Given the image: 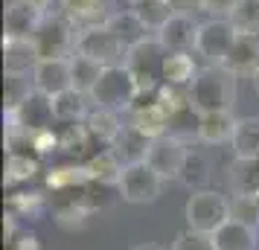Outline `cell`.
Segmentation results:
<instances>
[{
  "label": "cell",
  "instance_id": "603a6c76",
  "mask_svg": "<svg viewBox=\"0 0 259 250\" xmlns=\"http://www.w3.org/2000/svg\"><path fill=\"white\" fill-rule=\"evenodd\" d=\"M84 128L91 134V140L99 145H111L117 140V134L122 131V122H119L117 111H108V108H94L88 117H84Z\"/></svg>",
  "mask_w": 259,
  "mask_h": 250
},
{
  "label": "cell",
  "instance_id": "ee69618b",
  "mask_svg": "<svg viewBox=\"0 0 259 250\" xmlns=\"http://www.w3.org/2000/svg\"><path fill=\"white\" fill-rule=\"evenodd\" d=\"M21 3H26V6H32L44 15H50V6H53V0H21Z\"/></svg>",
  "mask_w": 259,
  "mask_h": 250
},
{
  "label": "cell",
  "instance_id": "8fae6325",
  "mask_svg": "<svg viewBox=\"0 0 259 250\" xmlns=\"http://www.w3.org/2000/svg\"><path fill=\"white\" fill-rule=\"evenodd\" d=\"M59 12L70 21L79 32L91 26H105L117 12L114 0H59Z\"/></svg>",
  "mask_w": 259,
  "mask_h": 250
},
{
  "label": "cell",
  "instance_id": "30bf717a",
  "mask_svg": "<svg viewBox=\"0 0 259 250\" xmlns=\"http://www.w3.org/2000/svg\"><path fill=\"white\" fill-rule=\"evenodd\" d=\"M187 155H189L187 143H181L175 137L163 134V137L152 140V148H149L146 163H149L163 180H178L181 178V169L187 163Z\"/></svg>",
  "mask_w": 259,
  "mask_h": 250
},
{
  "label": "cell",
  "instance_id": "7dc6e473",
  "mask_svg": "<svg viewBox=\"0 0 259 250\" xmlns=\"http://www.w3.org/2000/svg\"><path fill=\"white\" fill-rule=\"evenodd\" d=\"M125 3H128V6H140L143 0H125Z\"/></svg>",
  "mask_w": 259,
  "mask_h": 250
},
{
  "label": "cell",
  "instance_id": "484cf974",
  "mask_svg": "<svg viewBox=\"0 0 259 250\" xmlns=\"http://www.w3.org/2000/svg\"><path fill=\"white\" fill-rule=\"evenodd\" d=\"M210 178H212L210 157L204 155V152H192V148H189L187 163H184V169H181V178L178 180H181L189 192H198V189H207Z\"/></svg>",
  "mask_w": 259,
  "mask_h": 250
},
{
  "label": "cell",
  "instance_id": "60d3db41",
  "mask_svg": "<svg viewBox=\"0 0 259 250\" xmlns=\"http://www.w3.org/2000/svg\"><path fill=\"white\" fill-rule=\"evenodd\" d=\"M56 148H61V140H59L56 128H44V131L32 134V155L44 157V155H53Z\"/></svg>",
  "mask_w": 259,
  "mask_h": 250
},
{
  "label": "cell",
  "instance_id": "e0dca14e",
  "mask_svg": "<svg viewBox=\"0 0 259 250\" xmlns=\"http://www.w3.org/2000/svg\"><path fill=\"white\" fill-rule=\"evenodd\" d=\"M227 186L233 198H259V157H233L227 166Z\"/></svg>",
  "mask_w": 259,
  "mask_h": 250
},
{
  "label": "cell",
  "instance_id": "ffe728a7",
  "mask_svg": "<svg viewBox=\"0 0 259 250\" xmlns=\"http://www.w3.org/2000/svg\"><path fill=\"white\" fill-rule=\"evenodd\" d=\"M215 247L219 250H256L259 247V233L256 227L245 224V221H239V218H230L224 227L215 230Z\"/></svg>",
  "mask_w": 259,
  "mask_h": 250
},
{
  "label": "cell",
  "instance_id": "7a4b0ae2",
  "mask_svg": "<svg viewBox=\"0 0 259 250\" xmlns=\"http://www.w3.org/2000/svg\"><path fill=\"white\" fill-rule=\"evenodd\" d=\"M137 99H140V87H137V82H134V76L125 64L105 67L99 82L91 90V102L96 108H108V111H117V114L131 111Z\"/></svg>",
  "mask_w": 259,
  "mask_h": 250
},
{
  "label": "cell",
  "instance_id": "3957f363",
  "mask_svg": "<svg viewBox=\"0 0 259 250\" xmlns=\"http://www.w3.org/2000/svg\"><path fill=\"white\" fill-rule=\"evenodd\" d=\"M163 44L157 38H143L140 44L128 47L125 53V67L131 70L134 82L140 87V93H157V87L163 84V64H166Z\"/></svg>",
  "mask_w": 259,
  "mask_h": 250
},
{
  "label": "cell",
  "instance_id": "5b68a950",
  "mask_svg": "<svg viewBox=\"0 0 259 250\" xmlns=\"http://www.w3.org/2000/svg\"><path fill=\"white\" fill-rule=\"evenodd\" d=\"M76 41H79V29L61 12L44 15V21L38 24L35 35H32L38 59H70L76 53Z\"/></svg>",
  "mask_w": 259,
  "mask_h": 250
},
{
  "label": "cell",
  "instance_id": "2e32d148",
  "mask_svg": "<svg viewBox=\"0 0 259 250\" xmlns=\"http://www.w3.org/2000/svg\"><path fill=\"white\" fill-rule=\"evenodd\" d=\"M224 67L233 73L236 79H250L259 70V35L256 32H239L230 56Z\"/></svg>",
  "mask_w": 259,
  "mask_h": 250
},
{
  "label": "cell",
  "instance_id": "4dcf8cb0",
  "mask_svg": "<svg viewBox=\"0 0 259 250\" xmlns=\"http://www.w3.org/2000/svg\"><path fill=\"white\" fill-rule=\"evenodd\" d=\"M102 64L94 59H88V56H82V53H73L70 56V73H73V87L76 90H82V93L91 96V90H94V84L99 82V76H102Z\"/></svg>",
  "mask_w": 259,
  "mask_h": 250
},
{
  "label": "cell",
  "instance_id": "836d02e7",
  "mask_svg": "<svg viewBox=\"0 0 259 250\" xmlns=\"http://www.w3.org/2000/svg\"><path fill=\"white\" fill-rule=\"evenodd\" d=\"M32 76H18V73H6L3 76V111H12L32 93Z\"/></svg>",
  "mask_w": 259,
  "mask_h": 250
},
{
  "label": "cell",
  "instance_id": "d6a6232c",
  "mask_svg": "<svg viewBox=\"0 0 259 250\" xmlns=\"http://www.w3.org/2000/svg\"><path fill=\"white\" fill-rule=\"evenodd\" d=\"M131 9L137 12V18L143 21V26H146L149 32H160L163 24L175 15V6H169L163 0H143L140 6H131Z\"/></svg>",
  "mask_w": 259,
  "mask_h": 250
},
{
  "label": "cell",
  "instance_id": "b9f144b4",
  "mask_svg": "<svg viewBox=\"0 0 259 250\" xmlns=\"http://www.w3.org/2000/svg\"><path fill=\"white\" fill-rule=\"evenodd\" d=\"M239 0H201V12H210L215 18H227L233 12V6Z\"/></svg>",
  "mask_w": 259,
  "mask_h": 250
},
{
  "label": "cell",
  "instance_id": "ab89813d",
  "mask_svg": "<svg viewBox=\"0 0 259 250\" xmlns=\"http://www.w3.org/2000/svg\"><path fill=\"white\" fill-rule=\"evenodd\" d=\"M230 218H239L245 224H259V198H233L230 201Z\"/></svg>",
  "mask_w": 259,
  "mask_h": 250
},
{
  "label": "cell",
  "instance_id": "cb8c5ba5",
  "mask_svg": "<svg viewBox=\"0 0 259 250\" xmlns=\"http://www.w3.org/2000/svg\"><path fill=\"white\" fill-rule=\"evenodd\" d=\"M88 102H91V96L82 93V90H76V87H70V90H64V93L53 96V114H56V122H84V117L91 114V108H88Z\"/></svg>",
  "mask_w": 259,
  "mask_h": 250
},
{
  "label": "cell",
  "instance_id": "8992f818",
  "mask_svg": "<svg viewBox=\"0 0 259 250\" xmlns=\"http://www.w3.org/2000/svg\"><path fill=\"white\" fill-rule=\"evenodd\" d=\"M236 38H239V29L230 24V18H210L198 26L195 56H201L207 64H224Z\"/></svg>",
  "mask_w": 259,
  "mask_h": 250
},
{
  "label": "cell",
  "instance_id": "8d00e7d4",
  "mask_svg": "<svg viewBox=\"0 0 259 250\" xmlns=\"http://www.w3.org/2000/svg\"><path fill=\"white\" fill-rule=\"evenodd\" d=\"M9 213H15L18 218H32L44 213V198L41 192H15L9 195Z\"/></svg>",
  "mask_w": 259,
  "mask_h": 250
},
{
  "label": "cell",
  "instance_id": "e575fe53",
  "mask_svg": "<svg viewBox=\"0 0 259 250\" xmlns=\"http://www.w3.org/2000/svg\"><path fill=\"white\" fill-rule=\"evenodd\" d=\"M157 102H160L169 114L184 111V108L192 105V87H189V84H169V82H163L160 87H157Z\"/></svg>",
  "mask_w": 259,
  "mask_h": 250
},
{
  "label": "cell",
  "instance_id": "7bdbcfd3",
  "mask_svg": "<svg viewBox=\"0 0 259 250\" xmlns=\"http://www.w3.org/2000/svg\"><path fill=\"white\" fill-rule=\"evenodd\" d=\"M9 250H41V238L35 233H18L9 241Z\"/></svg>",
  "mask_w": 259,
  "mask_h": 250
},
{
  "label": "cell",
  "instance_id": "f1b7e54d",
  "mask_svg": "<svg viewBox=\"0 0 259 250\" xmlns=\"http://www.w3.org/2000/svg\"><path fill=\"white\" fill-rule=\"evenodd\" d=\"M38 172H41L38 155H29V152H9L6 155V183L9 186L32 180Z\"/></svg>",
  "mask_w": 259,
  "mask_h": 250
},
{
  "label": "cell",
  "instance_id": "4fadbf2b",
  "mask_svg": "<svg viewBox=\"0 0 259 250\" xmlns=\"http://www.w3.org/2000/svg\"><path fill=\"white\" fill-rule=\"evenodd\" d=\"M198 21L189 12H175L163 24L160 32H154V38L163 44L166 53H195V38H198Z\"/></svg>",
  "mask_w": 259,
  "mask_h": 250
},
{
  "label": "cell",
  "instance_id": "6da1fadb",
  "mask_svg": "<svg viewBox=\"0 0 259 250\" xmlns=\"http://www.w3.org/2000/svg\"><path fill=\"white\" fill-rule=\"evenodd\" d=\"M192 105L201 114L210 111H233L236 102V76L224 64H204L192 79Z\"/></svg>",
  "mask_w": 259,
  "mask_h": 250
},
{
  "label": "cell",
  "instance_id": "4316f807",
  "mask_svg": "<svg viewBox=\"0 0 259 250\" xmlns=\"http://www.w3.org/2000/svg\"><path fill=\"white\" fill-rule=\"evenodd\" d=\"M47 186L53 192H76V189H84V186H91V178H88V169L82 166H56L47 172Z\"/></svg>",
  "mask_w": 259,
  "mask_h": 250
},
{
  "label": "cell",
  "instance_id": "1f68e13d",
  "mask_svg": "<svg viewBox=\"0 0 259 250\" xmlns=\"http://www.w3.org/2000/svg\"><path fill=\"white\" fill-rule=\"evenodd\" d=\"M198 125H201V111L195 105L175 111L169 117V137H175L181 143H198Z\"/></svg>",
  "mask_w": 259,
  "mask_h": 250
},
{
  "label": "cell",
  "instance_id": "d590c367",
  "mask_svg": "<svg viewBox=\"0 0 259 250\" xmlns=\"http://www.w3.org/2000/svg\"><path fill=\"white\" fill-rule=\"evenodd\" d=\"M227 18L239 32H256L259 35V0H239Z\"/></svg>",
  "mask_w": 259,
  "mask_h": 250
},
{
  "label": "cell",
  "instance_id": "bcb514c9",
  "mask_svg": "<svg viewBox=\"0 0 259 250\" xmlns=\"http://www.w3.org/2000/svg\"><path fill=\"white\" fill-rule=\"evenodd\" d=\"M131 250H163V247H157V244H137V247H131Z\"/></svg>",
  "mask_w": 259,
  "mask_h": 250
},
{
  "label": "cell",
  "instance_id": "9a60e30c",
  "mask_svg": "<svg viewBox=\"0 0 259 250\" xmlns=\"http://www.w3.org/2000/svg\"><path fill=\"white\" fill-rule=\"evenodd\" d=\"M44 21V12L26 6L21 0H9L3 12V41H24L35 35L38 24Z\"/></svg>",
  "mask_w": 259,
  "mask_h": 250
},
{
  "label": "cell",
  "instance_id": "44dd1931",
  "mask_svg": "<svg viewBox=\"0 0 259 250\" xmlns=\"http://www.w3.org/2000/svg\"><path fill=\"white\" fill-rule=\"evenodd\" d=\"M38 49L32 44V38L24 41H3V70L18 73V76H32L38 64Z\"/></svg>",
  "mask_w": 259,
  "mask_h": 250
},
{
  "label": "cell",
  "instance_id": "52a82bcc",
  "mask_svg": "<svg viewBox=\"0 0 259 250\" xmlns=\"http://www.w3.org/2000/svg\"><path fill=\"white\" fill-rule=\"evenodd\" d=\"M163 183L166 180L143 160V163H131L122 169L117 192L125 204H154L163 192Z\"/></svg>",
  "mask_w": 259,
  "mask_h": 250
},
{
  "label": "cell",
  "instance_id": "277c9868",
  "mask_svg": "<svg viewBox=\"0 0 259 250\" xmlns=\"http://www.w3.org/2000/svg\"><path fill=\"white\" fill-rule=\"evenodd\" d=\"M184 218H187L189 230L215 236V230L230 221V201L215 189H198L187 198Z\"/></svg>",
  "mask_w": 259,
  "mask_h": 250
},
{
  "label": "cell",
  "instance_id": "f6af8a7d",
  "mask_svg": "<svg viewBox=\"0 0 259 250\" xmlns=\"http://www.w3.org/2000/svg\"><path fill=\"white\" fill-rule=\"evenodd\" d=\"M250 87H253V93L259 96V70L253 73V76H250Z\"/></svg>",
  "mask_w": 259,
  "mask_h": 250
},
{
  "label": "cell",
  "instance_id": "d6986e66",
  "mask_svg": "<svg viewBox=\"0 0 259 250\" xmlns=\"http://www.w3.org/2000/svg\"><path fill=\"white\" fill-rule=\"evenodd\" d=\"M114 155L122 160V166H131V163H143L149 157V148H152V137H146L143 131H137L134 125H122V131L117 134V140L108 145Z\"/></svg>",
  "mask_w": 259,
  "mask_h": 250
},
{
  "label": "cell",
  "instance_id": "d4e9b609",
  "mask_svg": "<svg viewBox=\"0 0 259 250\" xmlns=\"http://www.w3.org/2000/svg\"><path fill=\"white\" fill-rule=\"evenodd\" d=\"M108 29L117 32L125 47H134V44H140L143 38H149V29L143 26V21L137 18L134 9H117L111 15V21H108Z\"/></svg>",
  "mask_w": 259,
  "mask_h": 250
},
{
  "label": "cell",
  "instance_id": "7402d4cb",
  "mask_svg": "<svg viewBox=\"0 0 259 250\" xmlns=\"http://www.w3.org/2000/svg\"><path fill=\"white\" fill-rule=\"evenodd\" d=\"M88 178L91 183H102V186H117L119 183V175H122V160H119L111 148H102V152H96V155L88 157Z\"/></svg>",
  "mask_w": 259,
  "mask_h": 250
},
{
  "label": "cell",
  "instance_id": "f35d334b",
  "mask_svg": "<svg viewBox=\"0 0 259 250\" xmlns=\"http://www.w3.org/2000/svg\"><path fill=\"white\" fill-rule=\"evenodd\" d=\"M172 250H219V247H215L212 236L198 233V230H189V227H187L184 233H178V236H175Z\"/></svg>",
  "mask_w": 259,
  "mask_h": 250
},
{
  "label": "cell",
  "instance_id": "7c38bea8",
  "mask_svg": "<svg viewBox=\"0 0 259 250\" xmlns=\"http://www.w3.org/2000/svg\"><path fill=\"white\" fill-rule=\"evenodd\" d=\"M128 114H131V125L137 131H143L146 137L157 140V137L169 134V117L172 114L157 102V93H140V99L134 102Z\"/></svg>",
  "mask_w": 259,
  "mask_h": 250
},
{
  "label": "cell",
  "instance_id": "83f0119b",
  "mask_svg": "<svg viewBox=\"0 0 259 250\" xmlns=\"http://www.w3.org/2000/svg\"><path fill=\"white\" fill-rule=\"evenodd\" d=\"M233 157H259V117H242L233 134Z\"/></svg>",
  "mask_w": 259,
  "mask_h": 250
},
{
  "label": "cell",
  "instance_id": "ac0fdd59",
  "mask_svg": "<svg viewBox=\"0 0 259 250\" xmlns=\"http://www.w3.org/2000/svg\"><path fill=\"white\" fill-rule=\"evenodd\" d=\"M239 119L233 117V111H210L201 114L198 125V143L204 145H230Z\"/></svg>",
  "mask_w": 259,
  "mask_h": 250
},
{
  "label": "cell",
  "instance_id": "f546056e",
  "mask_svg": "<svg viewBox=\"0 0 259 250\" xmlns=\"http://www.w3.org/2000/svg\"><path fill=\"white\" fill-rule=\"evenodd\" d=\"M198 64L192 59V53H169L163 64V82L169 84H192V79L198 76Z\"/></svg>",
  "mask_w": 259,
  "mask_h": 250
},
{
  "label": "cell",
  "instance_id": "9c48e42d",
  "mask_svg": "<svg viewBox=\"0 0 259 250\" xmlns=\"http://www.w3.org/2000/svg\"><path fill=\"white\" fill-rule=\"evenodd\" d=\"M76 53H82L88 59L99 61L102 67H111V64H122L125 61V53L128 47L119 41L117 32H111L105 26H91V29H82L79 32V41H76Z\"/></svg>",
  "mask_w": 259,
  "mask_h": 250
},
{
  "label": "cell",
  "instance_id": "ba28073f",
  "mask_svg": "<svg viewBox=\"0 0 259 250\" xmlns=\"http://www.w3.org/2000/svg\"><path fill=\"white\" fill-rule=\"evenodd\" d=\"M6 122H9L6 131H21V134H29V137L35 131L53 128V125H56L53 99L44 96V93H38V90H32L18 108L6 111Z\"/></svg>",
  "mask_w": 259,
  "mask_h": 250
},
{
  "label": "cell",
  "instance_id": "5bb4252c",
  "mask_svg": "<svg viewBox=\"0 0 259 250\" xmlns=\"http://www.w3.org/2000/svg\"><path fill=\"white\" fill-rule=\"evenodd\" d=\"M32 87L44 96H59L73 87L70 59H41L32 70Z\"/></svg>",
  "mask_w": 259,
  "mask_h": 250
},
{
  "label": "cell",
  "instance_id": "74e56055",
  "mask_svg": "<svg viewBox=\"0 0 259 250\" xmlns=\"http://www.w3.org/2000/svg\"><path fill=\"white\" fill-rule=\"evenodd\" d=\"M59 140H61V152H73V155L82 152L88 143H94L84 122H64V128L59 131Z\"/></svg>",
  "mask_w": 259,
  "mask_h": 250
}]
</instances>
